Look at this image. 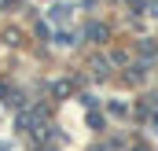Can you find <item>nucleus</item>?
<instances>
[{"instance_id":"obj_1","label":"nucleus","mask_w":158,"mask_h":151,"mask_svg":"<svg viewBox=\"0 0 158 151\" xmlns=\"http://www.w3.org/2000/svg\"><path fill=\"white\" fill-rule=\"evenodd\" d=\"M88 37H99V41H103V37H107V26H99V22H92V26H88Z\"/></svg>"},{"instance_id":"obj_2","label":"nucleus","mask_w":158,"mask_h":151,"mask_svg":"<svg viewBox=\"0 0 158 151\" xmlns=\"http://www.w3.org/2000/svg\"><path fill=\"white\" fill-rule=\"evenodd\" d=\"M155 122H158V100H155Z\"/></svg>"}]
</instances>
